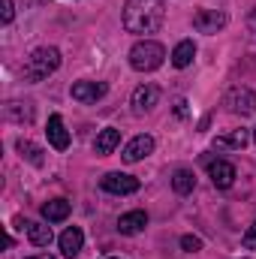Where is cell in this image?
<instances>
[{
    "label": "cell",
    "instance_id": "cell-1",
    "mask_svg": "<svg viewBox=\"0 0 256 259\" xmlns=\"http://www.w3.org/2000/svg\"><path fill=\"white\" fill-rule=\"evenodd\" d=\"M166 18L163 0H127L124 6V27L130 33H154Z\"/></svg>",
    "mask_w": 256,
    "mask_h": 259
},
{
    "label": "cell",
    "instance_id": "cell-2",
    "mask_svg": "<svg viewBox=\"0 0 256 259\" xmlns=\"http://www.w3.org/2000/svg\"><path fill=\"white\" fill-rule=\"evenodd\" d=\"M58 66H61V52L52 46H42L24 61V78L27 81H46Z\"/></svg>",
    "mask_w": 256,
    "mask_h": 259
},
{
    "label": "cell",
    "instance_id": "cell-3",
    "mask_svg": "<svg viewBox=\"0 0 256 259\" xmlns=\"http://www.w3.org/2000/svg\"><path fill=\"white\" fill-rule=\"evenodd\" d=\"M166 61V49L154 39H142L130 49V66L139 72H154L157 66H163Z\"/></svg>",
    "mask_w": 256,
    "mask_h": 259
},
{
    "label": "cell",
    "instance_id": "cell-4",
    "mask_svg": "<svg viewBox=\"0 0 256 259\" xmlns=\"http://www.w3.org/2000/svg\"><path fill=\"white\" fill-rule=\"evenodd\" d=\"M223 106H226L232 115L247 118V115H253V112H256V94L250 91V88H232V91L226 94Z\"/></svg>",
    "mask_w": 256,
    "mask_h": 259
},
{
    "label": "cell",
    "instance_id": "cell-5",
    "mask_svg": "<svg viewBox=\"0 0 256 259\" xmlns=\"http://www.w3.org/2000/svg\"><path fill=\"white\" fill-rule=\"evenodd\" d=\"M226 12L223 9H199L196 15H193V27L199 30V33H217V30H223L226 27Z\"/></svg>",
    "mask_w": 256,
    "mask_h": 259
},
{
    "label": "cell",
    "instance_id": "cell-6",
    "mask_svg": "<svg viewBox=\"0 0 256 259\" xmlns=\"http://www.w3.org/2000/svg\"><path fill=\"white\" fill-rule=\"evenodd\" d=\"M100 187H103L106 193L127 196V193H136V190H139V178H133V175H124V172H109V175H103Z\"/></svg>",
    "mask_w": 256,
    "mask_h": 259
},
{
    "label": "cell",
    "instance_id": "cell-7",
    "mask_svg": "<svg viewBox=\"0 0 256 259\" xmlns=\"http://www.w3.org/2000/svg\"><path fill=\"white\" fill-rule=\"evenodd\" d=\"M157 103H160V88H157V84H139V88L133 91V112H136V115L151 112Z\"/></svg>",
    "mask_w": 256,
    "mask_h": 259
},
{
    "label": "cell",
    "instance_id": "cell-8",
    "mask_svg": "<svg viewBox=\"0 0 256 259\" xmlns=\"http://www.w3.org/2000/svg\"><path fill=\"white\" fill-rule=\"evenodd\" d=\"M208 175H211V181H214L217 190H229L232 181H235V166L226 163V160H211L208 163Z\"/></svg>",
    "mask_w": 256,
    "mask_h": 259
},
{
    "label": "cell",
    "instance_id": "cell-9",
    "mask_svg": "<svg viewBox=\"0 0 256 259\" xmlns=\"http://www.w3.org/2000/svg\"><path fill=\"white\" fill-rule=\"evenodd\" d=\"M106 84L103 81H75L72 84V100H78V103H97V100H103L106 97Z\"/></svg>",
    "mask_w": 256,
    "mask_h": 259
},
{
    "label": "cell",
    "instance_id": "cell-10",
    "mask_svg": "<svg viewBox=\"0 0 256 259\" xmlns=\"http://www.w3.org/2000/svg\"><path fill=\"white\" fill-rule=\"evenodd\" d=\"M46 136H49V142H52L55 151H66V148H69V133H66L64 118H61V115H52V118H49Z\"/></svg>",
    "mask_w": 256,
    "mask_h": 259
},
{
    "label": "cell",
    "instance_id": "cell-11",
    "mask_svg": "<svg viewBox=\"0 0 256 259\" xmlns=\"http://www.w3.org/2000/svg\"><path fill=\"white\" fill-rule=\"evenodd\" d=\"M151 151H154V139H151V136H136L133 142H127V148H124V160H127V163H139V160H145Z\"/></svg>",
    "mask_w": 256,
    "mask_h": 259
},
{
    "label": "cell",
    "instance_id": "cell-12",
    "mask_svg": "<svg viewBox=\"0 0 256 259\" xmlns=\"http://www.w3.org/2000/svg\"><path fill=\"white\" fill-rule=\"evenodd\" d=\"M81 247H84V232L78 226H69L64 235H61V253L72 259V256L81 253Z\"/></svg>",
    "mask_w": 256,
    "mask_h": 259
},
{
    "label": "cell",
    "instance_id": "cell-13",
    "mask_svg": "<svg viewBox=\"0 0 256 259\" xmlns=\"http://www.w3.org/2000/svg\"><path fill=\"white\" fill-rule=\"evenodd\" d=\"M145 226H148V214H145V211H127V214H121V220H118L121 235H139Z\"/></svg>",
    "mask_w": 256,
    "mask_h": 259
},
{
    "label": "cell",
    "instance_id": "cell-14",
    "mask_svg": "<svg viewBox=\"0 0 256 259\" xmlns=\"http://www.w3.org/2000/svg\"><path fill=\"white\" fill-rule=\"evenodd\" d=\"M118 145H121V130L106 127L100 136H97V142H94V151H97V154H112Z\"/></svg>",
    "mask_w": 256,
    "mask_h": 259
},
{
    "label": "cell",
    "instance_id": "cell-15",
    "mask_svg": "<svg viewBox=\"0 0 256 259\" xmlns=\"http://www.w3.org/2000/svg\"><path fill=\"white\" fill-rule=\"evenodd\" d=\"M42 217L49 220V223H61L69 217V202L66 199H52V202H46L42 205Z\"/></svg>",
    "mask_w": 256,
    "mask_h": 259
},
{
    "label": "cell",
    "instance_id": "cell-16",
    "mask_svg": "<svg viewBox=\"0 0 256 259\" xmlns=\"http://www.w3.org/2000/svg\"><path fill=\"white\" fill-rule=\"evenodd\" d=\"M250 142V136H247V130H232V133H226V136H217L214 139V148H244Z\"/></svg>",
    "mask_w": 256,
    "mask_h": 259
},
{
    "label": "cell",
    "instance_id": "cell-17",
    "mask_svg": "<svg viewBox=\"0 0 256 259\" xmlns=\"http://www.w3.org/2000/svg\"><path fill=\"white\" fill-rule=\"evenodd\" d=\"M24 229H27L30 244H36V247H49L52 244V226H46V223H27Z\"/></svg>",
    "mask_w": 256,
    "mask_h": 259
},
{
    "label": "cell",
    "instance_id": "cell-18",
    "mask_svg": "<svg viewBox=\"0 0 256 259\" xmlns=\"http://www.w3.org/2000/svg\"><path fill=\"white\" fill-rule=\"evenodd\" d=\"M193 58H196V46H193V39H184V42H178V46H175V52H172V64L178 66V69L190 66V64H193Z\"/></svg>",
    "mask_w": 256,
    "mask_h": 259
},
{
    "label": "cell",
    "instance_id": "cell-19",
    "mask_svg": "<svg viewBox=\"0 0 256 259\" xmlns=\"http://www.w3.org/2000/svg\"><path fill=\"white\" fill-rule=\"evenodd\" d=\"M15 148H18V154H21L24 160H30L33 166H42V163H46V157H42V148H39V145H33V142H27V139H18V142H15Z\"/></svg>",
    "mask_w": 256,
    "mask_h": 259
},
{
    "label": "cell",
    "instance_id": "cell-20",
    "mask_svg": "<svg viewBox=\"0 0 256 259\" xmlns=\"http://www.w3.org/2000/svg\"><path fill=\"white\" fill-rule=\"evenodd\" d=\"M3 112H6L9 121H18V124H24V121L30 124V121H33V109H30V103H9Z\"/></svg>",
    "mask_w": 256,
    "mask_h": 259
},
{
    "label": "cell",
    "instance_id": "cell-21",
    "mask_svg": "<svg viewBox=\"0 0 256 259\" xmlns=\"http://www.w3.org/2000/svg\"><path fill=\"white\" fill-rule=\"evenodd\" d=\"M172 187H175V193H181V196L193 193V187H196V178H193L190 169H178V172L172 175Z\"/></svg>",
    "mask_w": 256,
    "mask_h": 259
},
{
    "label": "cell",
    "instance_id": "cell-22",
    "mask_svg": "<svg viewBox=\"0 0 256 259\" xmlns=\"http://www.w3.org/2000/svg\"><path fill=\"white\" fill-rule=\"evenodd\" d=\"M181 247H184L187 253H196V250H202V238H196V235H184V238H181Z\"/></svg>",
    "mask_w": 256,
    "mask_h": 259
},
{
    "label": "cell",
    "instance_id": "cell-23",
    "mask_svg": "<svg viewBox=\"0 0 256 259\" xmlns=\"http://www.w3.org/2000/svg\"><path fill=\"white\" fill-rule=\"evenodd\" d=\"M241 244L247 247V250H256V220H253V226L244 232V238H241Z\"/></svg>",
    "mask_w": 256,
    "mask_h": 259
},
{
    "label": "cell",
    "instance_id": "cell-24",
    "mask_svg": "<svg viewBox=\"0 0 256 259\" xmlns=\"http://www.w3.org/2000/svg\"><path fill=\"white\" fill-rule=\"evenodd\" d=\"M15 18V3L12 0H3V24H9Z\"/></svg>",
    "mask_w": 256,
    "mask_h": 259
},
{
    "label": "cell",
    "instance_id": "cell-25",
    "mask_svg": "<svg viewBox=\"0 0 256 259\" xmlns=\"http://www.w3.org/2000/svg\"><path fill=\"white\" fill-rule=\"evenodd\" d=\"M175 112H178V115H181V118H184V115H187V103H184V100H181V103H178V109H175Z\"/></svg>",
    "mask_w": 256,
    "mask_h": 259
},
{
    "label": "cell",
    "instance_id": "cell-26",
    "mask_svg": "<svg viewBox=\"0 0 256 259\" xmlns=\"http://www.w3.org/2000/svg\"><path fill=\"white\" fill-rule=\"evenodd\" d=\"M24 259H55V256H49V253H39V256H24Z\"/></svg>",
    "mask_w": 256,
    "mask_h": 259
},
{
    "label": "cell",
    "instance_id": "cell-27",
    "mask_svg": "<svg viewBox=\"0 0 256 259\" xmlns=\"http://www.w3.org/2000/svg\"><path fill=\"white\" fill-rule=\"evenodd\" d=\"M253 139H256V130H253Z\"/></svg>",
    "mask_w": 256,
    "mask_h": 259
}]
</instances>
